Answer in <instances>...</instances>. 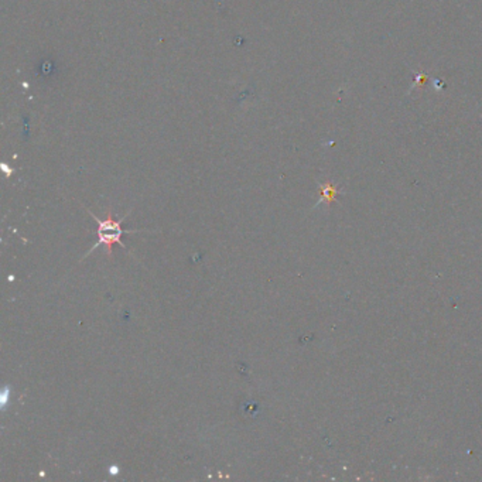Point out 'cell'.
I'll list each match as a JSON object with an SVG mask.
<instances>
[{
	"label": "cell",
	"mask_w": 482,
	"mask_h": 482,
	"mask_svg": "<svg viewBox=\"0 0 482 482\" xmlns=\"http://www.w3.org/2000/svg\"><path fill=\"white\" fill-rule=\"evenodd\" d=\"M427 79H429V76L424 75V74L417 75V76H416V81H415L413 85H412V88H416V86H419V85H424V83L427 82Z\"/></svg>",
	"instance_id": "obj_3"
},
{
	"label": "cell",
	"mask_w": 482,
	"mask_h": 482,
	"mask_svg": "<svg viewBox=\"0 0 482 482\" xmlns=\"http://www.w3.org/2000/svg\"><path fill=\"white\" fill-rule=\"evenodd\" d=\"M86 213H88L89 215H92V217L95 218V221L98 222V232H96V234H98V242H96V243L91 248V250L85 255V257H86L91 252H93L96 248L102 246V245L107 248V255L111 257V256H112V248H114L115 243H118L119 246L125 248V245H123V242H122L123 234L136 232V231H123V229H122V222H123L125 217H123L121 221H115V220H114V215H112V211H108V215H107L105 220H100L98 217L93 215L89 210H86Z\"/></svg>",
	"instance_id": "obj_1"
},
{
	"label": "cell",
	"mask_w": 482,
	"mask_h": 482,
	"mask_svg": "<svg viewBox=\"0 0 482 482\" xmlns=\"http://www.w3.org/2000/svg\"><path fill=\"white\" fill-rule=\"evenodd\" d=\"M340 194V191L337 187L331 185L330 182L321 185V201H326V203H331L337 196Z\"/></svg>",
	"instance_id": "obj_2"
}]
</instances>
